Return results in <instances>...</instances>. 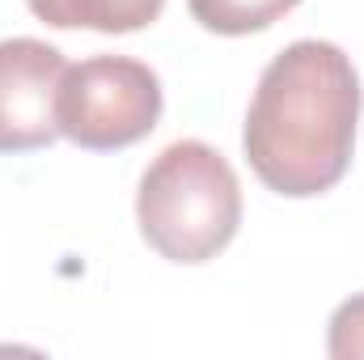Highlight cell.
Returning <instances> with one entry per match:
<instances>
[{"label": "cell", "instance_id": "1", "mask_svg": "<svg viewBox=\"0 0 364 360\" xmlns=\"http://www.w3.org/2000/svg\"><path fill=\"white\" fill-rule=\"evenodd\" d=\"M356 123L360 77L352 60L335 43L301 38L263 68L242 149L267 191L309 199L348 174Z\"/></svg>", "mask_w": 364, "mask_h": 360}, {"label": "cell", "instance_id": "2", "mask_svg": "<svg viewBox=\"0 0 364 360\" xmlns=\"http://www.w3.org/2000/svg\"><path fill=\"white\" fill-rule=\"evenodd\" d=\"M144 242L170 263L216 259L242 225V186L233 166L203 140H174L157 153L136 191Z\"/></svg>", "mask_w": 364, "mask_h": 360}, {"label": "cell", "instance_id": "3", "mask_svg": "<svg viewBox=\"0 0 364 360\" xmlns=\"http://www.w3.org/2000/svg\"><path fill=\"white\" fill-rule=\"evenodd\" d=\"M161 81L127 55H93L68 64L60 85V136L90 153H110L144 140L161 123Z\"/></svg>", "mask_w": 364, "mask_h": 360}, {"label": "cell", "instance_id": "4", "mask_svg": "<svg viewBox=\"0 0 364 360\" xmlns=\"http://www.w3.org/2000/svg\"><path fill=\"white\" fill-rule=\"evenodd\" d=\"M64 73V51L43 38L0 43V153H34L60 136Z\"/></svg>", "mask_w": 364, "mask_h": 360}, {"label": "cell", "instance_id": "5", "mask_svg": "<svg viewBox=\"0 0 364 360\" xmlns=\"http://www.w3.org/2000/svg\"><path fill=\"white\" fill-rule=\"evenodd\" d=\"M30 13L55 30H97L132 34L161 17L166 0H26Z\"/></svg>", "mask_w": 364, "mask_h": 360}, {"label": "cell", "instance_id": "6", "mask_svg": "<svg viewBox=\"0 0 364 360\" xmlns=\"http://www.w3.org/2000/svg\"><path fill=\"white\" fill-rule=\"evenodd\" d=\"M301 0H186L191 17L212 34H255L275 26Z\"/></svg>", "mask_w": 364, "mask_h": 360}, {"label": "cell", "instance_id": "7", "mask_svg": "<svg viewBox=\"0 0 364 360\" xmlns=\"http://www.w3.org/2000/svg\"><path fill=\"white\" fill-rule=\"evenodd\" d=\"M326 352L335 360H364V292L348 297V301L331 314Z\"/></svg>", "mask_w": 364, "mask_h": 360}]
</instances>
